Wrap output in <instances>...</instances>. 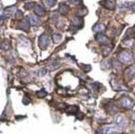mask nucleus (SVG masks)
Instances as JSON below:
<instances>
[{
  "mask_svg": "<svg viewBox=\"0 0 135 134\" xmlns=\"http://www.w3.org/2000/svg\"><path fill=\"white\" fill-rule=\"evenodd\" d=\"M69 11V7L68 6L66 3H62L59 4V12L62 14V15H66Z\"/></svg>",
  "mask_w": 135,
  "mask_h": 134,
  "instance_id": "obj_11",
  "label": "nucleus"
},
{
  "mask_svg": "<svg viewBox=\"0 0 135 134\" xmlns=\"http://www.w3.org/2000/svg\"><path fill=\"white\" fill-rule=\"evenodd\" d=\"M103 7L109 10H114L116 8V1L115 0H104Z\"/></svg>",
  "mask_w": 135,
  "mask_h": 134,
  "instance_id": "obj_9",
  "label": "nucleus"
},
{
  "mask_svg": "<svg viewBox=\"0 0 135 134\" xmlns=\"http://www.w3.org/2000/svg\"><path fill=\"white\" fill-rule=\"evenodd\" d=\"M131 119H132L133 121L135 122V112L132 113V115H131Z\"/></svg>",
  "mask_w": 135,
  "mask_h": 134,
  "instance_id": "obj_29",
  "label": "nucleus"
},
{
  "mask_svg": "<svg viewBox=\"0 0 135 134\" xmlns=\"http://www.w3.org/2000/svg\"><path fill=\"white\" fill-rule=\"evenodd\" d=\"M72 25L76 28H81L84 25V21H83V18L80 16H75L72 18Z\"/></svg>",
  "mask_w": 135,
  "mask_h": 134,
  "instance_id": "obj_6",
  "label": "nucleus"
},
{
  "mask_svg": "<svg viewBox=\"0 0 135 134\" xmlns=\"http://www.w3.org/2000/svg\"><path fill=\"white\" fill-rule=\"evenodd\" d=\"M133 58L132 53L128 51H123L118 55V60L123 63H129Z\"/></svg>",
  "mask_w": 135,
  "mask_h": 134,
  "instance_id": "obj_1",
  "label": "nucleus"
},
{
  "mask_svg": "<svg viewBox=\"0 0 135 134\" xmlns=\"http://www.w3.org/2000/svg\"><path fill=\"white\" fill-rule=\"evenodd\" d=\"M47 73V69L46 68H43L39 71V75L40 76H44Z\"/></svg>",
  "mask_w": 135,
  "mask_h": 134,
  "instance_id": "obj_27",
  "label": "nucleus"
},
{
  "mask_svg": "<svg viewBox=\"0 0 135 134\" xmlns=\"http://www.w3.org/2000/svg\"><path fill=\"white\" fill-rule=\"evenodd\" d=\"M116 123L118 124V127H126L128 124V121L126 120V118L125 117H123V116H118L116 117Z\"/></svg>",
  "mask_w": 135,
  "mask_h": 134,
  "instance_id": "obj_8",
  "label": "nucleus"
},
{
  "mask_svg": "<svg viewBox=\"0 0 135 134\" xmlns=\"http://www.w3.org/2000/svg\"><path fill=\"white\" fill-rule=\"evenodd\" d=\"M121 102H122V106L124 108H127V109H131V108H133V107L134 106L133 101L129 98V97H123Z\"/></svg>",
  "mask_w": 135,
  "mask_h": 134,
  "instance_id": "obj_5",
  "label": "nucleus"
},
{
  "mask_svg": "<svg viewBox=\"0 0 135 134\" xmlns=\"http://www.w3.org/2000/svg\"><path fill=\"white\" fill-rule=\"evenodd\" d=\"M47 94H48V92H47L46 91H44V89L40 90V91H38V92H37V96H38V97H40V98H42V97H46Z\"/></svg>",
  "mask_w": 135,
  "mask_h": 134,
  "instance_id": "obj_22",
  "label": "nucleus"
},
{
  "mask_svg": "<svg viewBox=\"0 0 135 134\" xmlns=\"http://www.w3.org/2000/svg\"><path fill=\"white\" fill-rule=\"evenodd\" d=\"M34 12L39 17H42V16H44V15H45V10H44V8L42 6H41V5H39V4L36 5V7L34 8Z\"/></svg>",
  "mask_w": 135,
  "mask_h": 134,
  "instance_id": "obj_14",
  "label": "nucleus"
},
{
  "mask_svg": "<svg viewBox=\"0 0 135 134\" xmlns=\"http://www.w3.org/2000/svg\"><path fill=\"white\" fill-rule=\"evenodd\" d=\"M83 67H84L83 69H84V71L85 72V73H89V72L92 69L90 65H83Z\"/></svg>",
  "mask_w": 135,
  "mask_h": 134,
  "instance_id": "obj_25",
  "label": "nucleus"
},
{
  "mask_svg": "<svg viewBox=\"0 0 135 134\" xmlns=\"http://www.w3.org/2000/svg\"><path fill=\"white\" fill-rule=\"evenodd\" d=\"M36 5L37 4H36V3H34V2H28V3H26L24 4V8L27 10H30V9L35 8Z\"/></svg>",
  "mask_w": 135,
  "mask_h": 134,
  "instance_id": "obj_20",
  "label": "nucleus"
},
{
  "mask_svg": "<svg viewBox=\"0 0 135 134\" xmlns=\"http://www.w3.org/2000/svg\"><path fill=\"white\" fill-rule=\"evenodd\" d=\"M28 22L30 23V25L32 26H37V25L39 23V19L38 18V16L33 14H30L28 16Z\"/></svg>",
  "mask_w": 135,
  "mask_h": 134,
  "instance_id": "obj_10",
  "label": "nucleus"
},
{
  "mask_svg": "<svg viewBox=\"0 0 135 134\" xmlns=\"http://www.w3.org/2000/svg\"><path fill=\"white\" fill-rule=\"evenodd\" d=\"M134 76H135V64H132L124 70V78L127 80H130Z\"/></svg>",
  "mask_w": 135,
  "mask_h": 134,
  "instance_id": "obj_3",
  "label": "nucleus"
},
{
  "mask_svg": "<svg viewBox=\"0 0 135 134\" xmlns=\"http://www.w3.org/2000/svg\"><path fill=\"white\" fill-rule=\"evenodd\" d=\"M79 111V108H78L77 106H70V107H68L67 109L65 110V112L69 114H76Z\"/></svg>",
  "mask_w": 135,
  "mask_h": 134,
  "instance_id": "obj_16",
  "label": "nucleus"
},
{
  "mask_svg": "<svg viewBox=\"0 0 135 134\" xmlns=\"http://www.w3.org/2000/svg\"><path fill=\"white\" fill-rule=\"evenodd\" d=\"M112 50H113V46H111V45H106V47L103 48V55L104 56V57L108 56V54L111 53Z\"/></svg>",
  "mask_w": 135,
  "mask_h": 134,
  "instance_id": "obj_17",
  "label": "nucleus"
},
{
  "mask_svg": "<svg viewBox=\"0 0 135 134\" xmlns=\"http://www.w3.org/2000/svg\"><path fill=\"white\" fill-rule=\"evenodd\" d=\"M117 128L114 126H108V127H105L103 129V134H114L116 133Z\"/></svg>",
  "mask_w": 135,
  "mask_h": 134,
  "instance_id": "obj_13",
  "label": "nucleus"
},
{
  "mask_svg": "<svg viewBox=\"0 0 135 134\" xmlns=\"http://www.w3.org/2000/svg\"><path fill=\"white\" fill-rule=\"evenodd\" d=\"M96 40H97V42L101 44V45H108V43H109V38H108L106 35L104 34H103V33H98L96 35V37H95Z\"/></svg>",
  "mask_w": 135,
  "mask_h": 134,
  "instance_id": "obj_4",
  "label": "nucleus"
},
{
  "mask_svg": "<svg viewBox=\"0 0 135 134\" xmlns=\"http://www.w3.org/2000/svg\"><path fill=\"white\" fill-rule=\"evenodd\" d=\"M52 38H53L54 42L55 43H58L62 39V35L60 33H54L53 35H52Z\"/></svg>",
  "mask_w": 135,
  "mask_h": 134,
  "instance_id": "obj_19",
  "label": "nucleus"
},
{
  "mask_svg": "<svg viewBox=\"0 0 135 134\" xmlns=\"http://www.w3.org/2000/svg\"><path fill=\"white\" fill-rule=\"evenodd\" d=\"M123 44L127 48H131V47H133V40H132V39L125 40V41H123Z\"/></svg>",
  "mask_w": 135,
  "mask_h": 134,
  "instance_id": "obj_21",
  "label": "nucleus"
},
{
  "mask_svg": "<svg viewBox=\"0 0 135 134\" xmlns=\"http://www.w3.org/2000/svg\"><path fill=\"white\" fill-rule=\"evenodd\" d=\"M29 26H30V23L28 22V20L23 19V20H22V21H20L18 23V28L24 31V32H28V31L29 30Z\"/></svg>",
  "mask_w": 135,
  "mask_h": 134,
  "instance_id": "obj_7",
  "label": "nucleus"
},
{
  "mask_svg": "<svg viewBox=\"0 0 135 134\" xmlns=\"http://www.w3.org/2000/svg\"><path fill=\"white\" fill-rule=\"evenodd\" d=\"M29 102H30V99L28 98L27 96H25V97H23V103H24L25 105H27V104L29 103Z\"/></svg>",
  "mask_w": 135,
  "mask_h": 134,
  "instance_id": "obj_28",
  "label": "nucleus"
},
{
  "mask_svg": "<svg viewBox=\"0 0 135 134\" xmlns=\"http://www.w3.org/2000/svg\"><path fill=\"white\" fill-rule=\"evenodd\" d=\"M128 8H130L132 11L135 12V3H128Z\"/></svg>",
  "mask_w": 135,
  "mask_h": 134,
  "instance_id": "obj_26",
  "label": "nucleus"
},
{
  "mask_svg": "<svg viewBox=\"0 0 135 134\" xmlns=\"http://www.w3.org/2000/svg\"><path fill=\"white\" fill-rule=\"evenodd\" d=\"M93 32H96V33H102L105 30V26L102 23H97L96 25L93 26Z\"/></svg>",
  "mask_w": 135,
  "mask_h": 134,
  "instance_id": "obj_15",
  "label": "nucleus"
},
{
  "mask_svg": "<svg viewBox=\"0 0 135 134\" xmlns=\"http://www.w3.org/2000/svg\"><path fill=\"white\" fill-rule=\"evenodd\" d=\"M15 17H16L17 19H20L22 17H23V12L21 10H18L16 12V15H15Z\"/></svg>",
  "mask_w": 135,
  "mask_h": 134,
  "instance_id": "obj_24",
  "label": "nucleus"
},
{
  "mask_svg": "<svg viewBox=\"0 0 135 134\" xmlns=\"http://www.w3.org/2000/svg\"><path fill=\"white\" fill-rule=\"evenodd\" d=\"M56 3H57V0H45L44 1V4L49 8L54 7Z\"/></svg>",
  "mask_w": 135,
  "mask_h": 134,
  "instance_id": "obj_18",
  "label": "nucleus"
},
{
  "mask_svg": "<svg viewBox=\"0 0 135 134\" xmlns=\"http://www.w3.org/2000/svg\"><path fill=\"white\" fill-rule=\"evenodd\" d=\"M11 48V43H10V41L7 38H4L2 42H1V49L3 51H8Z\"/></svg>",
  "mask_w": 135,
  "mask_h": 134,
  "instance_id": "obj_12",
  "label": "nucleus"
},
{
  "mask_svg": "<svg viewBox=\"0 0 135 134\" xmlns=\"http://www.w3.org/2000/svg\"><path fill=\"white\" fill-rule=\"evenodd\" d=\"M49 43H50V38L49 36L45 33L41 35L38 38V46L42 50H45L47 48H48V46L49 45Z\"/></svg>",
  "mask_w": 135,
  "mask_h": 134,
  "instance_id": "obj_2",
  "label": "nucleus"
},
{
  "mask_svg": "<svg viewBox=\"0 0 135 134\" xmlns=\"http://www.w3.org/2000/svg\"><path fill=\"white\" fill-rule=\"evenodd\" d=\"M68 2L73 5H76V6H78V5L82 3V0H68Z\"/></svg>",
  "mask_w": 135,
  "mask_h": 134,
  "instance_id": "obj_23",
  "label": "nucleus"
}]
</instances>
